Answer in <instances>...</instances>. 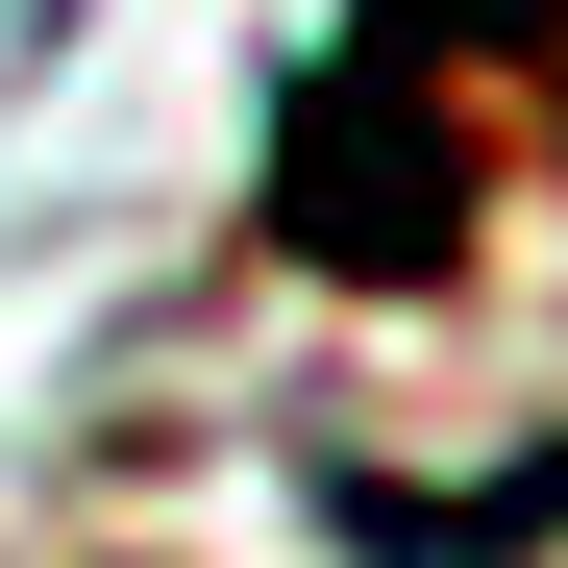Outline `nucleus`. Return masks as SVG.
Segmentation results:
<instances>
[{
    "label": "nucleus",
    "mask_w": 568,
    "mask_h": 568,
    "mask_svg": "<svg viewBox=\"0 0 568 568\" xmlns=\"http://www.w3.org/2000/svg\"><path fill=\"white\" fill-rule=\"evenodd\" d=\"M346 50H396V74H445V100H469L495 50H519V74H568V0H371Z\"/></svg>",
    "instance_id": "f257e3e1"
}]
</instances>
